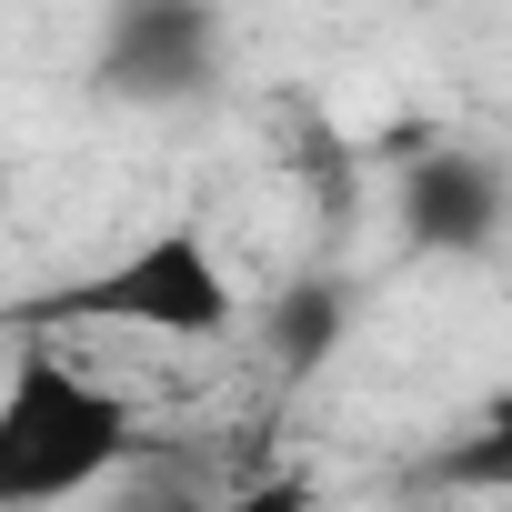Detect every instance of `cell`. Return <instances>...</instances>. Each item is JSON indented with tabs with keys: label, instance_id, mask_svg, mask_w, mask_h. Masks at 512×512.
I'll list each match as a JSON object with an SVG mask.
<instances>
[{
	"label": "cell",
	"instance_id": "277c9868",
	"mask_svg": "<svg viewBox=\"0 0 512 512\" xmlns=\"http://www.w3.org/2000/svg\"><path fill=\"white\" fill-rule=\"evenodd\" d=\"M392 221H402V241L422 251V262H492L502 231H512V161H502L492 141L442 131L432 151L402 161Z\"/></svg>",
	"mask_w": 512,
	"mask_h": 512
},
{
	"label": "cell",
	"instance_id": "ba28073f",
	"mask_svg": "<svg viewBox=\"0 0 512 512\" xmlns=\"http://www.w3.org/2000/svg\"><path fill=\"white\" fill-rule=\"evenodd\" d=\"M221 512H312V472H262V482H241Z\"/></svg>",
	"mask_w": 512,
	"mask_h": 512
},
{
	"label": "cell",
	"instance_id": "52a82bcc",
	"mask_svg": "<svg viewBox=\"0 0 512 512\" xmlns=\"http://www.w3.org/2000/svg\"><path fill=\"white\" fill-rule=\"evenodd\" d=\"M432 482H462V492H512V382L472 412V432L432 462Z\"/></svg>",
	"mask_w": 512,
	"mask_h": 512
},
{
	"label": "cell",
	"instance_id": "3957f363",
	"mask_svg": "<svg viewBox=\"0 0 512 512\" xmlns=\"http://www.w3.org/2000/svg\"><path fill=\"white\" fill-rule=\"evenodd\" d=\"M221 0H111L91 41V91L121 111H191L221 91Z\"/></svg>",
	"mask_w": 512,
	"mask_h": 512
},
{
	"label": "cell",
	"instance_id": "9c48e42d",
	"mask_svg": "<svg viewBox=\"0 0 512 512\" xmlns=\"http://www.w3.org/2000/svg\"><path fill=\"white\" fill-rule=\"evenodd\" d=\"M0 211H11V171H0Z\"/></svg>",
	"mask_w": 512,
	"mask_h": 512
},
{
	"label": "cell",
	"instance_id": "8992f818",
	"mask_svg": "<svg viewBox=\"0 0 512 512\" xmlns=\"http://www.w3.org/2000/svg\"><path fill=\"white\" fill-rule=\"evenodd\" d=\"M282 161H292V181L312 191V211H322V231H342V221H362V141H342L322 111H302L292 121V141H282Z\"/></svg>",
	"mask_w": 512,
	"mask_h": 512
},
{
	"label": "cell",
	"instance_id": "7a4b0ae2",
	"mask_svg": "<svg viewBox=\"0 0 512 512\" xmlns=\"http://www.w3.org/2000/svg\"><path fill=\"white\" fill-rule=\"evenodd\" d=\"M61 322H121V332H151V342H231L241 292H231L221 251L191 221H161L121 262H101L81 282H51L41 302L11 312V332H61Z\"/></svg>",
	"mask_w": 512,
	"mask_h": 512
},
{
	"label": "cell",
	"instance_id": "6da1fadb",
	"mask_svg": "<svg viewBox=\"0 0 512 512\" xmlns=\"http://www.w3.org/2000/svg\"><path fill=\"white\" fill-rule=\"evenodd\" d=\"M131 432L141 412L111 382L71 372L51 332H21L11 382H0V512H51V502L101 492L131 462Z\"/></svg>",
	"mask_w": 512,
	"mask_h": 512
},
{
	"label": "cell",
	"instance_id": "5b68a950",
	"mask_svg": "<svg viewBox=\"0 0 512 512\" xmlns=\"http://www.w3.org/2000/svg\"><path fill=\"white\" fill-rule=\"evenodd\" d=\"M342 332H352V282H332V272H292V282L262 302V352H272L292 382H312V372L342 352Z\"/></svg>",
	"mask_w": 512,
	"mask_h": 512
},
{
	"label": "cell",
	"instance_id": "30bf717a",
	"mask_svg": "<svg viewBox=\"0 0 512 512\" xmlns=\"http://www.w3.org/2000/svg\"><path fill=\"white\" fill-rule=\"evenodd\" d=\"M171 512H191V502H171Z\"/></svg>",
	"mask_w": 512,
	"mask_h": 512
}]
</instances>
